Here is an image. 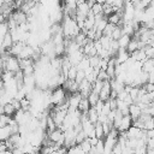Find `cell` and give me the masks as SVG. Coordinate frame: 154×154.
Wrapping results in <instances>:
<instances>
[{
  "mask_svg": "<svg viewBox=\"0 0 154 154\" xmlns=\"http://www.w3.org/2000/svg\"><path fill=\"white\" fill-rule=\"evenodd\" d=\"M95 2L100 4V5H103V4H106V0H95Z\"/></svg>",
  "mask_w": 154,
  "mask_h": 154,
  "instance_id": "836d02e7",
  "label": "cell"
},
{
  "mask_svg": "<svg viewBox=\"0 0 154 154\" xmlns=\"http://www.w3.org/2000/svg\"><path fill=\"white\" fill-rule=\"evenodd\" d=\"M84 78H85L84 71H82V70H77V73H76V78H75V81H76L77 83H81Z\"/></svg>",
  "mask_w": 154,
  "mask_h": 154,
  "instance_id": "f546056e",
  "label": "cell"
},
{
  "mask_svg": "<svg viewBox=\"0 0 154 154\" xmlns=\"http://www.w3.org/2000/svg\"><path fill=\"white\" fill-rule=\"evenodd\" d=\"M142 88L144 89L146 93H153L154 91V84L153 83H144L142 85Z\"/></svg>",
  "mask_w": 154,
  "mask_h": 154,
  "instance_id": "4dcf8cb0",
  "label": "cell"
},
{
  "mask_svg": "<svg viewBox=\"0 0 154 154\" xmlns=\"http://www.w3.org/2000/svg\"><path fill=\"white\" fill-rule=\"evenodd\" d=\"M85 138H87V137H85L84 132L81 130L79 132H77V134H76V137H75V143H76V144H79V143H81V142H83Z\"/></svg>",
  "mask_w": 154,
  "mask_h": 154,
  "instance_id": "4316f807",
  "label": "cell"
},
{
  "mask_svg": "<svg viewBox=\"0 0 154 154\" xmlns=\"http://www.w3.org/2000/svg\"><path fill=\"white\" fill-rule=\"evenodd\" d=\"M130 57H131L135 61H140V63H143V61L147 59V57H146L143 49H137V51H135L134 53L130 54Z\"/></svg>",
  "mask_w": 154,
  "mask_h": 154,
  "instance_id": "9a60e30c",
  "label": "cell"
},
{
  "mask_svg": "<svg viewBox=\"0 0 154 154\" xmlns=\"http://www.w3.org/2000/svg\"><path fill=\"white\" fill-rule=\"evenodd\" d=\"M82 99V95L79 93H73L67 97V105H69V109H77V106L79 103V100Z\"/></svg>",
  "mask_w": 154,
  "mask_h": 154,
  "instance_id": "8992f818",
  "label": "cell"
},
{
  "mask_svg": "<svg viewBox=\"0 0 154 154\" xmlns=\"http://www.w3.org/2000/svg\"><path fill=\"white\" fill-rule=\"evenodd\" d=\"M66 57H67L70 64H71L72 66H76V65L82 60V58L84 57V54L82 53V51H81V48H79L78 51H76V52H73V53H71V54H69V55H66Z\"/></svg>",
  "mask_w": 154,
  "mask_h": 154,
  "instance_id": "ba28073f",
  "label": "cell"
},
{
  "mask_svg": "<svg viewBox=\"0 0 154 154\" xmlns=\"http://www.w3.org/2000/svg\"><path fill=\"white\" fill-rule=\"evenodd\" d=\"M131 125H132V119L130 118V116H129V114L123 116V117H122L120 125H119V129H118V132H124V131H126Z\"/></svg>",
  "mask_w": 154,
  "mask_h": 154,
  "instance_id": "30bf717a",
  "label": "cell"
},
{
  "mask_svg": "<svg viewBox=\"0 0 154 154\" xmlns=\"http://www.w3.org/2000/svg\"><path fill=\"white\" fill-rule=\"evenodd\" d=\"M141 71H143V72H146V73L154 72V60H153V58H152V59H146V60L142 63Z\"/></svg>",
  "mask_w": 154,
  "mask_h": 154,
  "instance_id": "7c38bea8",
  "label": "cell"
},
{
  "mask_svg": "<svg viewBox=\"0 0 154 154\" xmlns=\"http://www.w3.org/2000/svg\"><path fill=\"white\" fill-rule=\"evenodd\" d=\"M66 100H67L66 91L63 87H58L51 93V105H53V106H59V105L66 102Z\"/></svg>",
  "mask_w": 154,
  "mask_h": 154,
  "instance_id": "6da1fadb",
  "label": "cell"
},
{
  "mask_svg": "<svg viewBox=\"0 0 154 154\" xmlns=\"http://www.w3.org/2000/svg\"><path fill=\"white\" fill-rule=\"evenodd\" d=\"M126 138H141L143 135V130L140 128H136L134 125H131L126 131H125Z\"/></svg>",
  "mask_w": 154,
  "mask_h": 154,
  "instance_id": "52a82bcc",
  "label": "cell"
},
{
  "mask_svg": "<svg viewBox=\"0 0 154 154\" xmlns=\"http://www.w3.org/2000/svg\"><path fill=\"white\" fill-rule=\"evenodd\" d=\"M85 117H87V119H88L90 123H93V124L97 123V117H99V114H97V112L94 109V107H90V108L87 111Z\"/></svg>",
  "mask_w": 154,
  "mask_h": 154,
  "instance_id": "2e32d148",
  "label": "cell"
},
{
  "mask_svg": "<svg viewBox=\"0 0 154 154\" xmlns=\"http://www.w3.org/2000/svg\"><path fill=\"white\" fill-rule=\"evenodd\" d=\"M78 146H79V148H81L84 153H88V152L91 149V144H90V142H89L88 138H85V140H84L83 142H81Z\"/></svg>",
  "mask_w": 154,
  "mask_h": 154,
  "instance_id": "603a6c76",
  "label": "cell"
},
{
  "mask_svg": "<svg viewBox=\"0 0 154 154\" xmlns=\"http://www.w3.org/2000/svg\"><path fill=\"white\" fill-rule=\"evenodd\" d=\"M141 114H142V109L140 108L138 105L131 103V105L129 106V116H130V118L132 119V122L136 120V119H138V117H140Z\"/></svg>",
  "mask_w": 154,
  "mask_h": 154,
  "instance_id": "9c48e42d",
  "label": "cell"
},
{
  "mask_svg": "<svg viewBox=\"0 0 154 154\" xmlns=\"http://www.w3.org/2000/svg\"><path fill=\"white\" fill-rule=\"evenodd\" d=\"M146 154H154V149H147Z\"/></svg>",
  "mask_w": 154,
  "mask_h": 154,
  "instance_id": "e575fe53",
  "label": "cell"
},
{
  "mask_svg": "<svg viewBox=\"0 0 154 154\" xmlns=\"http://www.w3.org/2000/svg\"><path fill=\"white\" fill-rule=\"evenodd\" d=\"M90 12L95 16V14H99V13H102V5L100 4H94L91 7H90Z\"/></svg>",
  "mask_w": 154,
  "mask_h": 154,
  "instance_id": "484cf974",
  "label": "cell"
},
{
  "mask_svg": "<svg viewBox=\"0 0 154 154\" xmlns=\"http://www.w3.org/2000/svg\"><path fill=\"white\" fill-rule=\"evenodd\" d=\"M87 99H88V102H89V105H90V107H93L100 99H99V94H96V93H94L93 90L89 93V95L87 96Z\"/></svg>",
  "mask_w": 154,
  "mask_h": 154,
  "instance_id": "ffe728a7",
  "label": "cell"
},
{
  "mask_svg": "<svg viewBox=\"0 0 154 154\" xmlns=\"http://www.w3.org/2000/svg\"><path fill=\"white\" fill-rule=\"evenodd\" d=\"M2 106H4V114H6V116H8V117H12V116L14 114L16 109H14V107L12 106L11 102H10V103H6V105H2Z\"/></svg>",
  "mask_w": 154,
  "mask_h": 154,
  "instance_id": "44dd1931",
  "label": "cell"
},
{
  "mask_svg": "<svg viewBox=\"0 0 154 154\" xmlns=\"http://www.w3.org/2000/svg\"><path fill=\"white\" fill-rule=\"evenodd\" d=\"M0 154H5V152H0Z\"/></svg>",
  "mask_w": 154,
  "mask_h": 154,
  "instance_id": "d590c367",
  "label": "cell"
},
{
  "mask_svg": "<svg viewBox=\"0 0 154 154\" xmlns=\"http://www.w3.org/2000/svg\"><path fill=\"white\" fill-rule=\"evenodd\" d=\"M64 89L67 90L70 94H73V93H78V83L76 81H71V79H66L64 82Z\"/></svg>",
  "mask_w": 154,
  "mask_h": 154,
  "instance_id": "8fae6325",
  "label": "cell"
},
{
  "mask_svg": "<svg viewBox=\"0 0 154 154\" xmlns=\"http://www.w3.org/2000/svg\"><path fill=\"white\" fill-rule=\"evenodd\" d=\"M11 118H12V117H8V116H6V114H0V128L7 125L8 122L11 120Z\"/></svg>",
  "mask_w": 154,
  "mask_h": 154,
  "instance_id": "f1b7e54d",
  "label": "cell"
},
{
  "mask_svg": "<svg viewBox=\"0 0 154 154\" xmlns=\"http://www.w3.org/2000/svg\"><path fill=\"white\" fill-rule=\"evenodd\" d=\"M76 73H77V69L76 66H71L66 73V79H71V81H75L76 78Z\"/></svg>",
  "mask_w": 154,
  "mask_h": 154,
  "instance_id": "d4e9b609",
  "label": "cell"
},
{
  "mask_svg": "<svg viewBox=\"0 0 154 154\" xmlns=\"http://www.w3.org/2000/svg\"><path fill=\"white\" fill-rule=\"evenodd\" d=\"M94 131H95V137L97 140H101L105 137L103 135V130H102V125L100 123H95L94 124Z\"/></svg>",
  "mask_w": 154,
  "mask_h": 154,
  "instance_id": "ac0fdd59",
  "label": "cell"
},
{
  "mask_svg": "<svg viewBox=\"0 0 154 154\" xmlns=\"http://www.w3.org/2000/svg\"><path fill=\"white\" fill-rule=\"evenodd\" d=\"M94 150L96 154H103V138L97 140L96 144L94 146Z\"/></svg>",
  "mask_w": 154,
  "mask_h": 154,
  "instance_id": "cb8c5ba5",
  "label": "cell"
},
{
  "mask_svg": "<svg viewBox=\"0 0 154 154\" xmlns=\"http://www.w3.org/2000/svg\"><path fill=\"white\" fill-rule=\"evenodd\" d=\"M48 141L57 144L58 147H63L64 146V134L60 129H54L53 131L48 132Z\"/></svg>",
  "mask_w": 154,
  "mask_h": 154,
  "instance_id": "7a4b0ae2",
  "label": "cell"
},
{
  "mask_svg": "<svg viewBox=\"0 0 154 154\" xmlns=\"http://www.w3.org/2000/svg\"><path fill=\"white\" fill-rule=\"evenodd\" d=\"M90 91H91V84L85 78L81 83H78V93L82 95V97H87Z\"/></svg>",
  "mask_w": 154,
  "mask_h": 154,
  "instance_id": "5b68a950",
  "label": "cell"
},
{
  "mask_svg": "<svg viewBox=\"0 0 154 154\" xmlns=\"http://www.w3.org/2000/svg\"><path fill=\"white\" fill-rule=\"evenodd\" d=\"M8 32V26H7V23L6 22H2L0 23V36L4 37L6 34Z\"/></svg>",
  "mask_w": 154,
  "mask_h": 154,
  "instance_id": "83f0119b",
  "label": "cell"
},
{
  "mask_svg": "<svg viewBox=\"0 0 154 154\" xmlns=\"http://www.w3.org/2000/svg\"><path fill=\"white\" fill-rule=\"evenodd\" d=\"M10 17L14 20V23H16L17 25H20V24L25 23L26 19H28V16H26L24 12H22L20 10H16V11H13V12L11 13Z\"/></svg>",
  "mask_w": 154,
  "mask_h": 154,
  "instance_id": "277c9868",
  "label": "cell"
},
{
  "mask_svg": "<svg viewBox=\"0 0 154 154\" xmlns=\"http://www.w3.org/2000/svg\"><path fill=\"white\" fill-rule=\"evenodd\" d=\"M89 108H90V105H89V102H88V99H87V97H82V99L79 100V103H78V106H77V109H78L82 114H85Z\"/></svg>",
  "mask_w": 154,
  "mask_h": 154,
  "instance_id": "5bb4252c",
  "label": "cell"
},
{
  "mask_svg": "<svg viewBox=\"0 0 154 154\" xmlns=\"http://www.w3.org/2000/svg\"><path fill=\"white\" fill-rule=\"evenodd\" d=\"M87 67H89V58L84 55V57L82 58V60L76 65V69H77V70H82V71H84Z\"/></svg>",
  "mask_w": 154,
  "mask_h": 154,
  "instance_id": "d6986e66",
  "label": "cell"
},
{
  "mask_svg": "<svg viewBox=\"0 0 154 154\" xmlns=\"http://www.w3.org/2000/svg\"><path fill=\"white\" fill-rule=\"evenodd\" d=\"M11 152H12V154H24L20 148H14V149H12Z\"/></svg>",
  "mask_w": 154,
  "mask_h": 154,
  "instance_id": "d6a6232c",
  "label": "cell"
},
{
  "mask_svg": "<svg viewBox=\"0 0 154 154\" xmlns=\"http://www.w3.org/2000/svg\"><path fill=\"white\" fill-rule=\"evenodd\" d=\"M122 35H123V34H122V26H118V25H116L109 37H111L112 40H116V41H117V40H118V38H119Z\"/></svg>",
  "mask_w": 154,
  "mask_h": 154,
  "instance_id": "7402d4cb",
  "label": "cell"
},
{
  "mask_svg": "<svg viewBox=\"0 0 154 154\" xmlns=\"http://www.w3.org/2000/svg\"><path fill=\"white\" fill-rule=\"evenodd\" d=\"M111 84H109V81H103V84H102V88L101 90L99 91V99L101 101H107L109 99V95H111Z\"/></svg>",
  "mask_w": 154,
  "mask_h": 154,
  "instance_id": "3957f363",
  "label": "cell"
},
{
  "mask_svg": "<svg viewBox=\"0 0 154 154\" xmlns=\"http://www.w3.org/2000/svg\"><path fill=\"white\" fill-rule=\"evenodd\" d=\"M11 135H12V131L8 125L0 128V141H7L11 137Z\"/></svg>",
  "mask_w": 154,
  "mask_h": 154,
  "instance_id": "4fadbf2b",
  "label": "cell"
},
{
  "mask_svg": "<svg viewBox=\"0 0 154 154\" xmlns=\"http://www.w3.org/2000/svg\"><path fill=\"white\" fill-rule=\"evenodd\" d=\"M130 40H131V37H130V36H128V35H122V36L117 40L118 47H119L120 49H125V48H126V46L129 45Z\"/></svg>",
  "mask_w": 154,
  "mask_h": 154,
  "instance_id": "e0dca14e",
  "label": "cell"
},
{
  "mask_svg": "<svg viewBox=\"0 0 154 154\" xmlns=\"http://www.w3.org/2000/svg\"><path fill=\"white\" fill-rule=\"evenodd\" d=\"M102 106H103V101H101V100H99L93 107H94V109L97 112V114H100L101 113V108H102Z\"/></svg>",
  "mask_w": 154,
  "mask_h": 154,
  "instance_id": "1f68e13d",
  "label": "cell"
}]
</instances>
